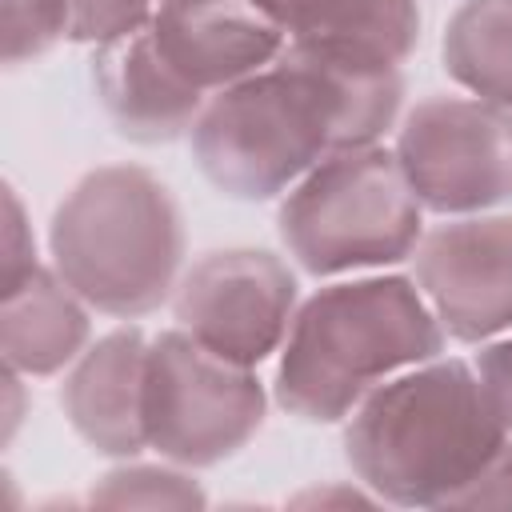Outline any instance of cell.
Segmentation results:
<instances>
[{"instance_id":"obj_13","label":"cell","mask_w":512,"mask_h":512,"mask_svg":"<svg viewBox=\"0 0 512 512\" xmlns=\"http://www.w3.org/2000/svg\"><path fill=\"white\" fill-rule=\"evenodd\" d=\"M88 348V304L56 268L36 264L20 284L4 288L0 352L20 376H52Z\"/></svg>"},{"instance_id":"obj_4","label":"cell","mask_w":512,"mask_h":512,"mask_svg":"<svg viewBox=\"0 0 512 512\" xmlns=\"http://www.w3.org/2000/svg\"><path fill=\"white\" fill-rule=\"evenodd\" d=\"M48 248L52 268L88 308L132 320L176 292L184 228L148 168L108 164L56 204Z\"/></svg>"},{"instance_id":"obj_9","label":"cell","mask_w":512,"mask_h":512,"mask_svg":"<svg viewBox=\"0 0 512 512\" xmlns=\"http://www.w3.org/2000/svg\"><path fill=\"white\" fill-rule=\"evenodd\" d=\"M416 284L452 340L512 328V216H464L416 244Z\"/></svg>"},{"instance_id":"obj_18","label":"cell","mask_w":512,"mask_h":512,"mask_svg":"<svg viewBox=\"0 0 512 512\" xmlns=\"http://www.w3.org/2000/svg\"><path fill=\"white\" fill-rule=\"evenodd\" d=\"M156 12V0H68V40L112 44L144 28Z\"/></svg>"},{"instance_id":"obj_12","label":"cell","mask_w":512,"mask_h":512,"mask_svg":"<svg viewBox=\"0 0 512 512\" xmlns=\"http://www.w3.org/2000/svg\"><path fill=\"white\" fill-rule=\"evenodd\" d=\"M92 80L116 132L136 144L176 140L192 132L204 112V92L160 56L148 24L112 44H100Z\"/></svg>"},{"instance_id":"obj_20","label":"cell","mask_w":512,"mask_h":512,"mask_svg":"<svg viewBox=\"0 0 512 512\" xmlns=\"http://www.w3.org/2000/svg\"><path fill=\"white\" fill-rule=\"evenodd\" d=\"M4 288L20 284L32 268H36V244H32V232L24 224V208L16 200L12 188H4Z\"/></svg>"},{"instance_id":"obj_17","label":"cell","mask_w":512,"mask_h":512,"mask_svg":"<svg viewBox=\"0 0 512 512\" xmlns=\"http://www.w3.org/2000/svg\"><path fill=\"white\" fill-rule=\"evenodd\" d=\"M68 36V0H4V64H24Z\"/></svg>"},{"instance_id":"obj_8","label":"cell","mask_w":512,"mask_h":512,"mask_svg":"<svg viewBox=\"0 0 512 512\" xmlns=\"http://www.w3.org/2000/svg\"><path fill=\"white\" fill-rule=\"evenodd\" d=\"M188 336L224 360L256 368L268 360L296 316V276L264 248H224L200 256L172 296Z\"/></svg>"},{"instance_id":"obj_2","label":"cell","mask_w":512,"mask_h":512,"mask_svg":"<svg viewBox=\"0 0 512 512\" xmlns=\"http://www.w3.org/2000/svg\"><path fill=\"white\" fill-rule=\"evenodd\" d=\"M508 448V428L464 360H428L372 388L344 432L364 488L404 508H468L472 488Z\"/></svg>"},{"instance_id":"obj_7","label":"cell","mask_w":512,"mask_h":512,"mask_svg":"<svg viewBox=\"0 0 512 512\" xmlns=\"http://www.w3.org/2000/svg\"><path fill=\"white\" fill-rule=\"evenodd\" d=\"M392 152L420 208L468 216L512 200V108L428 96L404 116Z\"/></svg>"},{"instance_id":"obj_5","label":"cell","mask_w":512,"mask_h":512,"mask_svg":"<svg viewBox=\"0 0 512 512\" xmlns=\"http://www.w3.org/2000/svg\"><path fill=\"white\" fill-rule=\"evenodd\" d=\"M420 200L380 144L324 156L280 204V240L312 276L400 264L420 244Z\"/></svg>"},{"instance_id":"obj_1","label":"cell","mask_w":512,"mask_h":512,"mask_svg":"<svg viewBox=\"0 0 512 512\" xmlns=\"http://www.w3.org/2000/svg\"><path fill=\"white\" fill-rule=\"evenodd\" d=\"M400 68L288 40L284 52L220 88L192 124V156L232 200H272L324 156L376 144L400 112Z\"/></svg>"},{"instance_id":"obj_11","label":"cell","mask_w":512,"mask_h":512,"mask_svg":"<svg viewBox=\"0 0 512 512\" xmlns=\"http://www.w3.org/2000/svg\"><path fill=\"white\" fill-rule=\"evenodd\" d=\"M148 340L140 328H116L72 360L60 404L68 424L100 452L132 460L148 448L144 432Z\"/></svg>"},{"instance_id":"obj_6","label":"cell","mask_w":512,"mask_h":512,"mask_svg":"<svg viewBox=\"0 0 512 512\" xmlns=\"http://www.w3.org/2000/svg\"><path fill=\"white\" fill-rule=\"evenodd\" d=\"M264 424V384L252 368L216 356L184 328L148 344L144 432L148 448L180 468L236 456Z\"/></svg>"},{"instance_id":"obj_10","label":"cell","mask_w":512,"mask_h":512,"mask_svg":"<svg viewBox=\"0 0 512 512\" xmlns=\"http://www.w3.org/2000/svg\"><path fill=\"white\" fill-rule=\"evenodd\" d=\"M148 32L160 56L200 92L256 76L288 44V32L256 0H156Z\"/></svg>"},{"instance_id":"obj_19","label":"cell","mask_w":512,"mask_h":512,"mask_svg":"<svg viewBox=\"0 0 512 512\" xmlns=\"http://www.w3.org/2000/svg\"><path fill=\"white\" fill-rule=\"evenodd\" d=\"M476 376H480V384L492 400V412L500 416V424L512 436V340L488 344L476 356Z\"/></svg>"},{"instance_id":"obj_3","label":"cell","mask_w":512,"mask_h":512,"mask_svg":"<svg viewBox=\"0 0 512 512\" xmlns=\"http://www.w3.org/2000/svg\"><path fill=\"white\" fill-rule=\"evenodd\" d=\"M444 328L404 276L328 284L292 316L276 368V404L312 424H336L400 368L440 356Z\"/></svg>"},{"instance_id":"obj_16","label":"cell","mask_w":512,"mask_h":512,"mask_svg":"<svg viewBox=\"0 0 512 512\" xmlns=\"http://www.w3.org/2000/svg\"><path fill=\"white\" fill-rule=\"evenodd\" d=\"M104 508H204V492L192 476L152 464H124L112 468L88 496Z\"/></svg>"},{"instance_id":"obj_14","label":"cell","mask_w":512,"mask_h":512,"mask_svg":"<svg viewBox=\"0 0 512 512\" xmlns=\"http://www.w3.org/2000/svg\"><path fill=\"white\" fill-rule=\"evenodd\" d=\"M296 44L404 64L420 40L416 0H256Z\"/></svg>"},{"instance_id":"obj_15","label":"cell","mask_w":512,"mask_h":512,"mask_svg":"<svg viewBox=\"0 0 512 512\" xmlns=\"http://www.w3.org/2000/svg\"><path fill=\"white\" fill-rule=\"evenodd\" d=\"M440 52L460 88L512 108V0H464L444 28Z\"/></svg>"}]
</instances>
